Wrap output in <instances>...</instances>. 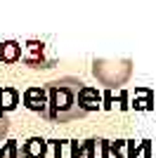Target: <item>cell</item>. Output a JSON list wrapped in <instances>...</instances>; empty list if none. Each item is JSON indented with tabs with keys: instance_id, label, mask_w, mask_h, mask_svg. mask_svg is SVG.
Listing matches in <instances>:
<instances>
[{
	"instance_id": "4",
	"label": "cell",
	"mask_w": 156,
	"mask_h": 158,
	"mask_svg": "<svg viewBox=\"0 0 156 158\" xmlns=\"http://www.w3.org/2000/svg\"><path fill=\"white\" fill-rule=\"evenodd\" d=\"M21 61L31 69H52L54 66V57L47 52V45L40 40H28L21 50Z\"/></svg>"
},
{
	"instance_id": "11",
	"label": "cell",
	"mask_w": 156,
	"mask_h": 158,
	"mask_svg": "<svg viewBox=\"0 0 156 158\" xmlns=\"http://www.w3.org/2000/svg\"><path fill=\"white\" fill-rule=\"evenodd\" d=\"M7 132H10V120H7L5 113H0V142H2V137H5Z\"/></svg>"
},
{
	"instance_id": "3",
	"label": "cell",
	"mask_w": 156,
	"mask_h": 158,
	"mask_svg": "<svg viewBox=\"0 0 156 158\" xmlns=\"http://www.w3.org/2000/svg\"><path fill=\"white\" fill-rule=\"evenodd\" d=\"M71 158H123L121 151H118L116 144H111L109 139H85L80 144L73 146V156Z\"/></svg>"
},
{
	"instance_id": "10",
	"label": "cell",
	"mask_w": 156,
	"mask_h": 158,
	"mask_svg": "<svg viewBox=\"0 0 156 158\" xmlns=\"http://www.w3.org/2000/svg\"><path fill=\"white\" fill-rule=\"evenodd\" d=\"M0 158H24V156H21L19 144L14 139H10V142H5V146H0Z\"/></svg>"
},
{
	"instance_id": "1",
	"label": "cell",
	"mask_w": 156,
	"mask_h": 158,
	"mask_svg": "<svg viewBox=\"0 0 156 158\" xmlns=\"http://www.w3.org/2000/svg\"><path fill=\"white\" fill-rule=\"evenodd\" d=\"M80 87H83V83L78 78H71V76L50 80L45 85L47 90L45 118L52 123H71V120L85 118L88 111L80 104Z\"/></svg>"
},
{
	"instance_id": "2",
	"label": "cell",
	"mask_w": 156,
	"mask_h": 158,
	"mask_svg": "<svg viewBox=\"0 0 156 158\" xmlns=\"http://www.w3.org/2000/svg\"><path fill=\"white\" fill-rule=\"evenodd\" d=\"M92 76L106 87L125 85L132 76V61L130 59H95L92 61Z\"/></svg>"
},
{
	"instance_id": "6",
	"label": "cell",
	"mask_w": 156,
	"mask_h": 158,
	"mask_svg": "<svg viewBox=\"0 0 156 158\" xmlns=\"http://www.w3.org/2000/svg\"><path fill=\"white\" fill-rule=\"evenodd\" d=\"M21 59V45L17 40H5L0 45V61L5 64H17Z\"/></svg>"
},
{
	"instance_id": "9",
	"label": "cell",
	"mask_w": 156,
	"mask_h": 158,
	"mask_svg": "<svg viewBox=\"0 0 156 158\" xmlns=\"http://www.w3.org/2000/svg\"><path fill=\"white\" fill-rule=\"evenodd\" d=\"M21 156L24 158H43L45 156V144H43V139H38V137L28 139V142L21 146Z\"/></svg>"
},
{
	"instance_id": "8",
	"label": "cell",
	"mask_w": 156,
	"mask_h": 158,
	"mask_svg": "<svg viewBox=\"0 0 156 158\" xmlns=\"http://www.w3.org/2000/svg\"><path fill=\"white\" fill-rule=\"evenodd\" d=\"M80 104H83V109L88 113L97 111V109H99V94H97V90H95V87L83 85V87H80Z\"/></svg>"
},
{
	"instance_id": "5",
	"label": "cell",
	"mask_w": 156,
	"mask_h": 158,
	"mask_svg": "<svg viewBox=\"0 0 156 158\" xmlns=\"http://www.w3.org/2000/svg\"><path fill=\"white\" fill-rule=\"evenodd\" d=\"M24 106L31 109V111L45 116L47 111V90L45 87H28L24 92Z\"/></svg>"
},
{
	"instance_id": "7",
	"label": "cell",
	"mask_w": 156,
	"mask_h": 158,
	"mask_svg": "<svg viewBox=\"0 0 156 158\" xmlns=\"http://www.w3.org/2000/svg\"><path fill=\"white\" fill-rule=\"evenodd\" d=\"M17 104H19V92L12 87H0V113L17 109Z\"/></svg>"
}]
</instances>
